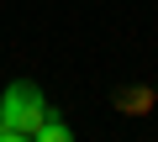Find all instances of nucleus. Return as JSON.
Instances as JSON below:
<instances>
[{
	"mask_svg": "<svg viewBox=\"0 0 158 142\" xmlns=\"http://www.w3.org/2000/svg\"><path fill=\"white\" fill-rule=\"evenodd\" d=\"M0 142H32V137H21V132H11V126H6V132H0Z\"/></svg>",
	"mask_w": 158,
	"mask_h": 142,
	"instance_id": "3",
	"label": "nucleus"
},
{
	"mask_svg": "<svg viewBox=\"0 0 158 142\" xmlns=\"http://www.w3.org/2000/svg\"><path fill=\"white\" fill-rule=\"evenodd\" d=\"M0 116H6V126L11 132H21V137H32L53 111H48V95L32 84V79H16L6 95H0Z\"/></svg>",
	"mask_w": 158,
	"mask_h": 142,
	"instance_id": "1",
	"label": "nucleus"
},
{
	"mask_svg": "<svg viewBox=\"0 0 158 142\" xmlns=\"http://www.w3.org/2000/svg\"><path fill=\"white\" fill-rule=\"evenodd\" d=\"M32 142H74V132H69V126H63L58 116H48V121H42V126L32 132Z\"/></svg>",
	"mask_w": 158,
	"mask_h": 142,
	"instance_id": "2",
	"label": "nucleus"
}]
</instances>
